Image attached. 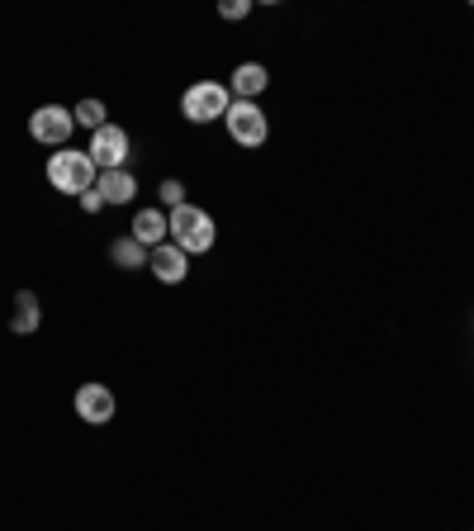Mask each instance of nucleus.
Wrapping results in <instances>:
<instances>
[{
	"instance_id": "obj_16",
	"label": "nucleus",
	"mask_w": 474,
	"mask_h": 531,
	"mask_svg": "<svg viewBox=\"0 0 474 531\" xmlns=\"http://www.w3.org/2000/svg\"><path fill=\"white\" fill-rule=\"evenodd\" d=\"M247 10H252V0H223V5H219V15H223V19H242Z\"/></svg>"
},
{
	"instance_id": "obj_17",
	"label": "nucleus",
	"mask_w": 474,
	"mask_h": 531,
	"mask_svg": "<svg viewBox=\"0 0 474 531\" xmlns=\"http://www.w3.org/2000/svg\"><path fill=\"white\" fill-rule=\"evenodd\" d=\"M81 209H86V214H100V209H105V195H100V190H86V195H81Z\"/></svg>"
},
{
	"instance_id": "obj_15",
	"label": "nucleus",
	"mask_w": 474,
	"mask_h": 531,
	"mask_svg": "<svg viewBox=\"0 0 474 531\" xmlns=\"http://www.w3.org/2000/svg\"><path fill=\"white\" fill-rule=\"evenodd\" d=\"M162 204H171V209L185 204V185L181 181H162Z\"/></svg>"
},
{
	"instance_id": "obj_14",
	"label": "nucleus",
	"mask_w": 474,
	"mask_h": 531,
	"mask_svg": "<svg viewBox=\"0 0 474 531\" xmlns=\"http://www.w3.org/2000/svg\"><path fill=\"white\" fill-rule=\"evenodd\" d=\"M72 119L76 124H86V129H105V105H100V100H81V105H76L72 110Z\"/></svg>"
},
{
	"instance_id": "obj_13",
	"label": "nucleus",
	"mask_w": 474,
	"mask_h": 531,
	"mask_svg": "<svg viewBox=\"0 0 474 531\" xmlns=\"http://www.w3.org/2000/svg\"><path fill=\"white\" fill-rule=\"evenodd\" d=\"M34 328H38V299H34V290H19L15 318H10V332H34Z\"/></svg>"
},
{
	"instance_id": "obj_10",
	"label": "nucleus",
	"mask_w": 474,
	"mask_h": 531,
	"mask_svg": "<svg viewBox=\"0 0 474 531\" xmlns=\"http://www.w3.org/2000/svg\"><path fill=\"white\" fill-rule=\"evenodd\" d=\"M266 86H271L266 67H261V62H242V67L233 72V86H228V91H233L237 100H256V95L266 91Z\"/></svg>"
},
{
	"instance_id": "obj_9",
	"label": "nucleus",
	"mask_w": 474,
	"mask_h": 531,
	"mask_svg": "<svg viewBox=\"0 0 474 531\" xmlns=\"http://www.w3.org/2000/svg\"><path fill=\"white\" fill-rule=\"evenodd\" d=\"M166 233H171V223H166L162 209H138V219H133V238L143 242L147 252H152V247H162Z\"/></svg>"
},
{
	"instance_id": "obj_5",
	"label": "nucleus",
	"mask_w": 474,
	"mask_h": 531,
	"mask_svg": "<svg viewBox=\"0 0 474 531\" xmlns=\"http://www.w3.org/2000/svg\"><path fill=\"white\" fill-rule=\"evenodd\" d=\"M72 129H76V119H72V110H62V105H38V110L29 114V133H34L43 147H67Z\"/></svg>"
},
{
	"instance_id": "obj_2",
	"label": "nucleus",
	"mask_w": 474,
	"mask_h": 531,
	"mask_svg": "<svg viewBox=\"0 0 474 531\" xmlns=\"http://www.w3.org/2000/svg\"><path fill=\"white\" fill-rule=\"evenodd\" d=\"M166 223H171V242L181 247L185 257L214 247V219H209L204 209H195V204H176V209L166 214Z\"/></svg>"
},
{
	"instance_id": "obj_8",
	"label": "nucleus",
	"mask_w": 474,
	"mask_h": 531,
	"mask_svg": "<svg viewBox=\"0 0 474 531\" xmlns=\"http://www.w3.org/2000/svg\"><path fill=\"white\" fill-rule=\"evenodd\" d=\"M147 271L157 275L162 285H181L185 271H190V257H185L176 242H162V247H152V252H147Z\"/></svg>"
},
{
	"instance_id": "obj_3",
	"label": "nucleus",
	"mask_w": 474,
	"mask_h": 531,
	"mask_svg": "<svg viewBox=\"0 0 474 531\" xmlns=\"http://www.w3.org/2000/svg\"><path fill=\"white\" fill-rule=\"evenodd\" d=\"M228 105H233V91L219 86V81H200V86H190L181 95V114L190 124H214V119L228 114Z\"/></svg>"
},
{
	"instance_id": "obj_11",
	"label": "nucleus",
	"mask_w": 474,
	"mask_h": 531,
	"mask_svg": "<svg viewBox=\"0 0 474 531\" xmlns=\"http://www.w3.org/2000/svg\"><path fill=\"white\" fill-rule=\"evenodd\" d=\"M95 190L105 195V204H128L133 195H138V181H133L128 171H100V181H95Z\"/></svg>"
},
{
	"instance_id": "obj_7",
	"label": "nucleus",
	"mask_w": 474,
	"mask_h": 531,
	"mask_svg": "<svg viewBox=\"0 0 474 531\" xmlns=\"http://www.w3.org/2000/svg\"><path fill=\"white\" fill-rule=\"evenodd\" d=\"M76 418H86L91 427H105L114 418V389L110 385H81L76 389Z\"/></svg>"
},
{
	"instance_id": "obj_4",
	"label": "nucleus",
	"mask_w": 474,
	"mask_h": 531,
	"mask_svg": "<svg viewBox=\"0 0 474 531\" xmlns=\"http://www.w3.org/2000/svg\"><path fill=\"white\" fill-rule=\"evenodd\" d=\"M223 124H228V138H233L237 147H261L266 133H271V124H266V114H261L256 100H233L228 114H223Z\"/></svg>"
},
{
	"instance_id": "obj_12",
	"label": "nucleus",
	"mask_w": 474,
	"mask_h": 531,
	"mask_svg": "<svg viewBox=\"0 0 474 531\" xmlns=\"http://www.w3.org/2000/svg\"><path fill=\"white\" fill-rule=\"evenodd\" d=\"M110 261L114 266H124V271H138V266H147V247L133 233L128 238H114L110 242Z\"/></svg>"
},
{
	"instance_id": "obj_1",
	"label": "nucleus",
	"mask_w": 474,
	"mask_h": 531,
	"mask_svg": "<svg viewBox=\"0 0 474 531\" xmlns=\"http://www.w3.org/2000/svg\"><path fill=\"white\" fill-rule=\"evenodd\" d=\"M95 181H100V166L91 162V152L62 147V152L48 157V185L62 190V195H76V200H81L86 190H95Z\"/></svg>"
},
{
	"instance_id": "obj_6",
	"label": "nucleus",
	"mask_w": 474,
	"mask_h": 531,
	"mask_svg": "<svg viewBox=\"0 0 474 531\" xmlns=\"http://www.w3.org/2000/svg\"><path fill=\"white\" fill-rule=\"evenodd\" d=\"M91 162L100 166V171H124V157H128V133L119 129V124H105V129L91 133Z\"/></svg>"
}]
</instances>
